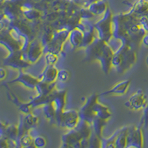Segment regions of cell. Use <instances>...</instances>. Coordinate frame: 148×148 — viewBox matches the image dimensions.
Returning <instances> with one entry per match:
<instances>
[{
    "label": "cell",
    "instance_id": "23",
    "mask_svg": "<svg viewBox=\"0 0 148 148\" xmlns=\"http://www.w3.org/2000/svg\"><path fill=\"white\" fill-rule=\"evenodd\" d=\"M34 138H33L30 134L24 135L20 138L18 139V146L22 147H34Z\"/></svg>",
    "mask_w": 148,
    "mask_h": 148
},
{
    "label": "cell",
    "instance_id": "6",
    "mask_svg": "<svg viewBox=\"0 0 148 148\" xmlns=\"http://www.w3.org/2000/svg\"><path fill=\"white\" fill-rule=\"evenodd\" d=\"M81 120L79 111L74 109L64 110L56 117L55 124L61 127L71 130L76 128Z\"/></svg>",
    "mask_w": 148,
    "mask_h": 148
},
{
    "label": "cell",
    "instance_id": "29",
    "mask_svg": "<svg viewBox=\"0 0 148 148\" xmlns=\"http://www.w3.org/2000/svg\"><path fill=\"white\" fill-rule=\"evenodd\" d=\"M139 23L143 27L145 31L148 33V14H145L139 17Z\"/></svg>",
    "mask_w": 148,
    "mask_h": 148
},
{
    "label": "cell",
    "instance_id": "4",
    "mask_svg": "<svg viewBox=\"0 0 148 148\" xmlns=\"http://www.w3.org/2000/svg\"><path fill=\"white\" fill-rule=\"evenodd\" d=\"M113 14L109 8L102 15V18L94 24L98 38L109 43L113 39Z\"/></svg>",
    "mask_w": 148,
    "mask_h": 148
},
{
    "label": "cell",
    "instance_id": "12",
    "mask_svg": "<svg viewBox=\"0 0 148 148\" xmlns=\"http://www.w3.org/2000/svg\"><path fill=\"white\" fill-rule=\"evenodd\" d=\"M44 53L45 47L42 44V42L34 40L30 42L27 51L24 52V54L29 62L30 64H34L42 57V54Z\"/></svg>",
    "mask_w": 148,
    "mask_h": 148
},
{
    "label": "cell",
    "instance_id": "7",
    "mask_svg": "<svg viewBox=\"0 0 148 148\" xmlns=\"http://www.w3.org/2000/svg\"><path fill=\"white\" fill-rule=\"evenodd\" d=\"M143 124L140 121L138 125H131L128 127L127 147H142L144 146Z\"/></svg>",
    "mask_w": 148,
    "mask_h": 148
},
{
    "label": "cell",
    "instance_id": "10",
    "mask_svg": "<svg viewBox=\"0 0 148 148\" xmlns=\"http://www.w3.org/2000/svg\"><path fill=\"white\" fill-rule=\"evenodd\" d=\"M4 64L5 65L18 70V71L25 69L31 64L26 59L23 51H18L10 53L5 58Z\"/></svg>",
    "mask_w": 148,
    "mask_h": 148
},
{
    "label": "cell",
    "instance_id": "26",
    "mask_svg": "<svg viewBox=\"0 0 148 148\" xmlns=\"http://www.w3.org/2000/svg\"><path fill=\"white\" fill-rule=\"evenodd\" d=\"M70 78H71V73H70L69 71L65 69L60 70L59 71L57 81L56 82L61 83H65L69 80Z\"/></svg>",
    "mask_w": 148,
    "mask_h": 148
},
{
    "label": "cell",
    "instance_id": "28",
    "mask_svg": "<svg viewBox=\"0 0 148 148\" xmlns=\"http://www.w3.org/2000/svg\"><path fill=\"white\" fill-rule=\"evenodd\" d=\"M143 115L141 117V122L143 124V127L145 129H148V104L146 108L143 110Z\"/></svg>",
    "mask_w": 148,
    "mask_h": 148
},
{
    "label": "cell",
    "instance_id": "31",
    "mask_svg": "<svg viewBox=\"0 0 148 148\" xmlns=\"http://www.w3.org/2000/svg\"><path fill=\"white\" fill-rule=\"evenodd\" d=\"M0 76H1V80H3L6 77V71L4 67L0 68Z\"/></svg>",
    "mask_w": 148,
    "mask_h": 148
},
{
    "label": "cell",
    "instance_id": "8",
    "mask_svg": "<svg viewBox=\"0 0 148 148\" xmlns=\"http://www.w3.org/2000/svg\"><path fill=\"white\" fill-rule=\"evenodd\" d=\"M99 95L94 93L86 99L84 104L79 110V115H80L81 119L92 124L93 120L97 118L96 110H95V104L96 101L99 100Z\"/></svg>",
    "mask_w": 148,
    "mask_h": 148
},
{
    "label": "cell",
    "instance_id": "16",
    "mask_svg": "<svg viewBox=\"0 0 148 148\" xmlns=\"http://www.w3.org/2000/svg\"><path fill=\"white\" fill-rule=\"evenodd\" d=\"M59 70L56 67L55 65H46L44 71L42 72L39 78L41 82L47 83H55L57 81Z\"/></svg>",
    "mask_w": 148,
    "mask_h": 148
},
{
    "label": "cell",
    "instance_id": "15",
    "mask_svg": "<svg viewBox=\"0 0 148 148\" xmlns=\"http://www.w3.org/2000/svg\"><path fill=\"white\" fill-rule=\"evenodd\" d=\"M131 84L130 79H126L119 82L115 84L113 88H111L108 90L100 93L99 96H110V95H117V96H124L127 92L130 85Z\"/></svg>",
    "mask_w": 148,
    "mask_h": 148
},
{
    "label": "cell",
    "instance_id": "3",
    "mask_svg": "<svg viewBox=\"0 0 148 148\" xmlns=\"http://www.w3.org/2000/svg\"><path fill=\"white\" fill-rule=\"evenodd\" d=\"M139 21V16L131 10L125 14H118L113 17V39L129 44L130 30L134 23Z\"/></svg>",
    "mask_w": 148,
    "mask_h": 148
},
{
    "label": "cell",
    "instance_id": "21",
    "mask_svg": "<svg viewBox=\"0 0 148 148\" xmlns=\"http://www.w3.org/2000/svg\"><path fill=\"white\" fill-rule=\"evenodd\" d=\"M128 127L129 126L123 127L120 129L118 137L116 138V147L124 148L127 147V134H128Z\"/></svg>",
    "mask_w": 148,
    "mask_h": 148
},
{
    "label": "cell",
    "instance_id": "20",
    "mask_svg": "<svg viewBox=\"0 0 148 148\" xmlns=\"http://www.w3.org/2000/svg\"><path fill=\"white\" fill-rule=\"evenodd\" d=\"M108 120L104 119L101 118H96L93 120L92 122V132L99 137L100 138L102 139V132L104 130V126L107 125Z\"/></svg>",
    "mask_w": 148,
    "mask_h": 148
},
{
    "label": "cell",
    "instance_id": "2",
    "mask_svg": "<svg viewBox=\"0 0 148 148\" xmlns=\"http://www.w3.org/2000/svg\"><path fill=\"white\" fill-rule=\"evenodd\" d=\"M136 61V49L126 42H122L113 54L112 67L118 73H123L130 69Z\"/></svg>",
    "mask_w": 148,
    "mask_h": 148
},
{
    "label": "cell",
    "instance_id": "17",
    "mask_svg": "<svg viewBox=\"0 0 148 148\" xmlns=\"http://www.w3.org/2000/svg\"><path fill=\"white\" fill-rule=\"evenodd\" d=\"M84 39V32L79 26H76L70 31L67 41L73 48L80 47Z\"/></svg>",
    "mask_w": 148,
    "mask_h": 148
},
{
    "label": "cell",
    "instance_id": "27",
    "mask_svg": "<svg viewBox=\"0 0 148 148\" xmlns=\"http://www.w3.org/2000/svg\"><path fill=\"white\" fill-rule=\"evenodd\" d=\"M47 145V140L42 136H37L34 138V145L35 147H44Z\"/></svg>",
    "mask_w": 148,
    "mask_h": 148
},
{
    "label": "cell",
    "instance_id": "9",
    "mask_svg": "<svg viewBox=\"0 0 148 148\" xmlns=\"http://www.w3.org/2000/svg\"><path fill=\"white\" fill-rule=\"evenodd\" d=\"M148 104V97L141 89L138 90L127 100L125 105L130 110L139 111L144 110Z\"/></svg>",
    "mask_w": 148,
    "mask_h": 148
},
{
    "label": "cell",
    "instance_id": "5",
    "mask_svg": "<svg viewBox=\"0 0 148 148\" xmlns=\"http://www.w3.org/2000/svg\"><path fill=\"white\" fill-rule=\"evenodd\" d=\"M71 30L67 27L56 29L54 36L50 44L45 47V53L52 52L59 55L64 50V44L67 41Z\"/></svg>",
    "mask_w": 148,
    "mask_h": 148
},
{
    "label": "cell",
    "instance_id": "19",
    "mask_svg": "<svg viewBox=\"0 0 148 148\" xmlns=\"http://www.w3.org/2000/svg\"><path fill=\"white\" fill-rule=\"evenodd\" d=\"M133 14L138 16L148 14V1L147 0H138L134 3L130 9Z\"/></svg>",
    "mask_w": 148,
    "mask_h": 148
},
{
    "label": "cell",
    "instance_id": "30",
    "mask_svg": "<svg viewBox=\"0 0 148 148\" xmlns=\"http://www.w3.org/2000/svg\"><path fill=\"white\" fill-rule=\"evenodd\" d=\"M141 44L143 45L144 46H145L146 47H148V33H147V34L144 36L143 38H142Z\"/></svg>",
    "mask_w": 148,
    "mask_h": 148
},
{
    "label": "cell",
    "instance_id": "11",
    "mask_svg": "<svg viewBox=\"0 0 148 148\" xmlns=\"http://www.w3.org/2000/svg\"><path fill=\"white\" fill-rule=\"evenodd\" d=\"M39 118L33 113H27L25 116H21L18 125V138H20L22 136L27 134L30 130L36 127L39 125Z\"/></svg>",
    "mask_w": 148,
    "mask_h": 148
},
{
    "label": "cell",
    "instance_id": "1",
    "mask_svg": "<svg viewBox=\"0 0 148 148\" xmlns=\"http://www.w3.org/2000/svg\"><path fill=\"white\" fill-rule=\"evenodd\" d=\"M113 54L114 51L110 45L99 38H97L92 44L86 48V59L99 61L105 74L109 73L113 67L112 59Z\"/></svg>",
    "mask_w": 148,
    "mask_h": 148
},
{
    "label": "cell",
    "instance_id": "14",
    "mask_svg": "<svg viewBox=\"0 0 148 148\" xmlns=\"http://www.w3.org/2000/svg\"><path fill=\"white\" fill-rule=\"evenodd\" d=\"M66 96H67V91L65 90H59L56 89L53 92L51 103L56 111V113H57L56 117L65 110L64 107L66 104Z\"/></svg>",
    "mask_w": 148,
    "mask_h": 148
},
{
    "label": "cell",
    "instance_id": "32",
    "mask_svg": "<svg viewBox=\"0 0 148 148\" xmlns=\"http://www.w3.org/2000/svg\"><path fill=\"white\" fill-rule=\"evenodd\" d=\"M145 63H146L147 66L148 67V55L146 56V59H145Z\"/></svg>",
    "mask_w": 148,
    "mask_h": 148
},
{
    "label": "cell",
    "instance_id": "22",
    "mask_svg": "<svg viewBox=\"0 0 148 148\" xmlns=\"http://www.w3.org/2000/svg\"><path fill=\"white\" fill-rule=\"evenodd\" d=\"M120 129L117 130L114 133H113L110 137L108 138H102L101 141V147H110V148H115L116 147V138L118 137V135L119 133Z\"/></svg>",
    "mask_w": 148,
    "mask_h": 148
},
{
    "label": "cell",
    "instance_id": "24",
    "mask_svg": "<svg viewBox=\"0 0 148 148\" xmlns=\"http://www.w3.org/2000/svg\"><path fill=\"white\" fill-rule=\"evenodd\" d=\"M55 30H53L51 28H47V30H45L44 34L42 35V44L43 45L44 47H45L46 46L48 45L52 41L53 38L54 36V34H55Z\"/></svg>",
    "mask_w": 148,
    "mask_h": 148
},
{
    "label": "cell",
    "instance_id": "13",
    "mask_svg": "<svg viewBox=\"0 0 148 148\" xmlns=\"http://www.w3.org/2000/svg\"><path fill=\"white\" fill-rule=\"evenodd\" d=\"M41 82L40 79L39 77L36 78L34 76H31L30 74L27 73L22 72V71H19V74L16 79L14 80H11L9 82L8 84H12V83H20L22 85L30 89H35L36 86L38 85Z\"/></svg>",
    "mask_w": 148,
    "mask_h": 148
},
{
    "label": "cell",
    "instance_id": "18",
    "mask_svg": "<svg viewBox=\"0 0 148 148\" xmlns=\"http://www.w3.org/2000/svg\"><path fill=\"white\" fill-rule=\"evenodd\" d=\"M88 8L94 15H103L108 9V3L104 0H98L88 4Z\"/></svg>",
    "mask_w": 148,
    "mask_h": 148
},
{
    "label": "cell",
    "instance_id": "25",
    "mask_svg": "<svg viewBox=\"0 0 148 148\" xmlns=\"http://www.w3.org/2000/svg\"><path fill=\"white\" fill-rule=\"evenodd\" d=\"M58 54L52 52H46L45 56L46 65H55L58 62Z\"/></svg>",
    "mask_w": 148,
    "mask_h": 148
}]
</instances>
